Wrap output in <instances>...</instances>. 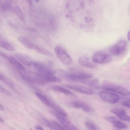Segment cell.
Returning <instances> with one entry per match:
<instances>
[{
  "instance_id": "obj_1",
  "label": "cell",
  "mask_w": 130,
  "mask_h": 130,
  "mask_svg": "<svg viewBox=\"0 0 130 130\" xmlns=\"http://www.w3.org/2000/svg\"><path fill=\"white\" fill-rule=\"evenodd\" d=\"M92 76L90 73L82 71H77L68 73L65 71L62 77L72 82H82L85 80L89 79Z\"/></svg>"
},
{
  "instance_id": "obj_3",
  "label": "cell",
  "mask_w": 130,
  "mask_h": 130,
  "mask_svg": "<svg viewBox=\"0 0 130 130\" xmlns=\"http://www.w3.org/2000/svg\"><path fill=\"white\" fill-rule=\"evenodd\" d=\"M57 58L63 63L68 64L72 62L71 57L65 50L59 46H57L54 49Z\"/></svg>"
},
{
  "instance_id": "obj_24",
  "label": "cell",
  "mask_w": 130,
  "mask_h": 130,
  "mask_svg": "<svg viewBox=\"0 0 130 130\" xmlns=\"http://www.w3.org/2000/svg\"><path fill=\"white\" fill-rule=\"evenodd\" d=\"M116 116L121 119L127 121H130L129 117L126 114H118L116 115Z\"/></svg>"
},
{
  "instance_id": "obj_12",
  "label": "cell",
  "mask_w": 130,
  "mask_h": 130,
  "mask_svg": "<svg viewBox=\"0 0 130 130\" xmlns=\"http://www.w3.org/2000/svg\"><path fill=\"white\" fill-rule=\"evenodd\" d=\"M17 58L24 64L30 67L31 66L32 62L31 58L26 55L19 53L15 54Z\"/></svg>"
},
{
  "instance_id": "obj_7",
  "label": "cell",
  "mask_w": 130,
  "mask_h": 130,
  "mask_svg": "<svg viewBox=\"0 0 130 130\" xmlns=\"http://www.w3.org/2000/svg\"><path fill=\"white\" fill-rule=\"evenodd\" d=\"M55 115L57 119L67 129L77 130L78 129L68 119L58 113Z\"/></svg>"
},
{
  "instance_id": "obj_6",
  "label": "cell",
  "mask_w": 130,
  "mask_h": 130,
  "mask_svg": "<svg viewBox=\"0 0 130 130\" xmlns=\"http://www.w3.org/2000/svg\"><path fill=\"white\" fill-rule=\"evenodd\" d=\"M112 58V56L110 54L98 53L94 55L92 59L96 63L104 64L110 62Z\"/></svg>"
},
{
  "instance_id": "obj_4",
  "label": "cell",
  "mask_w": 130,
  "mask_h": 130,
  "mask_svg": "<svg viewBox=\"0 0 130 130\" xmlns=\"http://www.w3.org/2000/svg\"><path fill=\"white\" fill-rule=\"evenodd\" d=\"M127 45V42L126 41L121 40L110 48L109 52L114 55H120L125 51Z\"/></svg>"
},
{
  "instance_id": "obj_21",
  "label": "cell",
  "mask_w": 130,
  "mask_h": 130,
  "mask_svg": "<svg viewBox=\"0 0 130 130\" xmlns=\"http://www.w3.org/2000/svg\"><path fill=\"white\" fill-rule=\"evenodd\" d=\"M110 111L116 115L121 114H126L125 110L122 108H114L110 110Z\"/></svg>"
},
{
  "instance_id": "obj_10",
  "label": "cell",
  "mask_w": 130,
  "mask_h": 130,
  "mask_svg": "<svg viewBox=\"0 0 130 130\" xmlns=\"http://www.w3.org/2000/svg\"><path fill=\"white\" fill-rule=\"evenodd\" d=\"M9 9L12 10L22 21H24V19L22 12L20 8L17 4L12 1L8 2Z\"/></svg>"
},
{
  "instance_id": "obj_19",
  "label": "cell",
  "mask_w": 130,
  "mask_h": 130,
  "mask_svg": "<svg viewBox=\"0 0 130 130\" xmlns=\"http://www.w3.org/2000/svg\"><path fill=\"white\" fill-rule=\"evenodd\" d=\"M111 122L113 125L118 128H124L128 127L127 124L118 120L114 121Z\"/></svg>"
},
{
  "instance_id": "obj_14",
  "label": "cell",
  "mask_w": 130,
  "mask_h": 130,
  "mask_svg": "<svg viewBox=\"0 0 130 130\" xmlns=\"http://www.w3.org/2000/svg\"><path fill=\"white\" fill-rule=\"evenodd\" d=\"M18 40L27 48L34 50L36 45L31 43L24 37L19 36L17 38Z\"/></svg>"
},
{
  "instance_id": "obj_32",
  "label": "cell",
  "mask_w": 130,
  "mask_h": 130,
  "mask_svg": "<svg viewBox=\"0 0 130 130\" xmlns=\"http://www.w3.org/2000/svg\"><path fill=\"white\" fill-rule=\"evenodd\" d=\"M0 110L2 111H4V109L3 106L0 104Z\"/></svg>"
},
{
  "instance_id": "obj_27",
  "label": "cell",
  "mask_w": 130,
  "mask_h": 130,
  "mask_svg": "<svg viewBox=\"0 0 130 130\" xmlns=\"http://www.w3.org/2000/svg\"><path fill=\"white\" fill-rule=\"evenodd\" d=\"M103 118L105 120L110 122L115 120H118L117 118L112 116H105Z\"/></svg>"
},
{
  "instance_id": "obj_13",
  "label": "cell",
  "mask_w": 130,
  "mask_h": 130,
  "mask_svg": "<svg viewBox=\"0 0 130 130\" xmlns=\"http://www.w3.org/2000/svg\"><path fill=\"white\" fill-rule=\"evenodd\" d=\"M9 58L19 74L26 70L24 67L14 58L12 56H10Z\"/></svg>"
},
{
  "instance_id": "obj_26",
  "label": "cell",
  "mask_w": 130,
  "mask_h": 130,
  "mask_svg": "<svg viewBox=\"0 0 130 130\" xmlns=\"http://www.w3.org/2000/svg\"><path fill=\"white\" fill-rule=\"evenodd\" d=\"M130 99H128L126 101H123L121 102V104L124 106L128 108H130Z\"/></svg>"
},
{
  "instance_id": "obj_30",
  "label": "cell",
  "mask_w": 130,
  "mask_h": 130,
  "mask_svg": "<svg viewBox=\"0 0 130 130\" xmlns=\"http://www.w3.org/2000/svg\"><path fill=\"white\" fill-rule=\"evenodd\" d=\"M35 128L37 129H40V130H43V129L40 126H36Z\"/></svg>"
},
{
  "instance_id": "obj_29",
  "label": "cell",
  "mask_w": 130,
  "mask_h": 130,
  "mask_svg": "<svg viewBox=\"0 0 130 130\" xmlns=\"http://www.w3.org/2000/svg\"><path fill=\"white\" fill-rule=\"evenodd\" d=\"M29 6L31 7L32 6V0H27Z\"/></svg>"
},
{
  "instance_id": "obj_9",
  "label": "cell",
  "mask_w": 130,
  "mask_h": 130,
  "mask_svg": "<svg viewBox=\"0 0 130 130\" xmlns=\"http://www.w3.org/2000/svg\"><path fill=\"white\" fill-rule=\"evenodd\" d=\"M78 62L80 65L90 68H94L97 65V63L92 59L85 57L80 58L78 60Z\"/></svg>"
},
{
  "instance_id": "obj_23",
  "label": "cell",
  "mask_w": 130,
  "mask_h": 130,
  "mask_svg": "<svg viewBox=\"0 0 130 130\" xmlns=\"http://www.w3.org/2000/svg\"><path fill=\"white\" fill-rule=\"evenodd\" d=\"M44 120L47 125L50 129L52 130H56L53 121H50L45 119H44Z\"/></svg>"
},
{
  "instance_id": "obj_20",
  "label": "cell",
  "mask_w": 130,
  "mask_h": 130,
  "mask_svg": "<svg viewBox=\"0 0 130 130\" xmlns=\"http://www.w3.org/2000/svg\"><path fill=\"white\" fill-rule=\"evenodd\" d=\"M54 90L67 95H74V94L68 90L64 88L58 87H55L53 88Z\"/></svg>"
},
{
  "instance_id": "obj_17",
  "label": "cell",
  "mask_w": 130,
  "mask_h": 130,
  "mask_svg": "<svg viewBox=\"0 0 130 130\" xmlns=\"http://www.w3.org/2000/svg\"><path fill=\"white\" fill-rule=\"evenodd\" d=\"M82 83L91 87H96L99 84V80L97 78L89 80L87 79L84 80Z\"/></svg>"
},
{
  "instance_id": "obj_8",
  "label": "cell",
  "mask_w": 130,
  "mask_h": 130,
  "mask_svg": "<svg viewBox=\"0 0 130 130\" xmlns=\"http://www.w3.org/2000/svg\"><path fill=\"white\" fill-rule=\"evenodd\" d=\"M66 86L70 89L83 93L92 95L94 93L91 89L84 86L72 85H68Z\"/></svg>"
},
{
  "instance_id": "obj_25",
  "label": "cell",
  "mask_w": 130,
  "mask_h": 130,
  "mask_svg": "<svg viewBox=\"0 0 130 130\" xmlns=\"http://www.w3.org/2000/svg\"><path fill=\"white\" fill-rule=\"evenodd\" d=\"M0 92L8 95H11V93L5 89L0 84Z\"/></svg>"
},
{
  "instance_id": "obj_16",
  "label": "cell",
  "mask_w": 130,
  "mask_h": 130,
  "mask_svg": "<svg viewBox=\"0 0 130 130\" xmlns=\"http://www.w3.org/2000/svg\"><path fill=\"white\" fill-rule=\"evenodd\" d=\"M0 46L7 50L12 51L14 50L13 46L7 42L0 38Z\"/></svg>"
},
{
  "instance_id": "obj_11",
  "label": "cell",
  "mask_w": 130,
  "mask_h": 130,
  "mask_svg": "<svg viewBox=\"0 0 130 130\" xmlns=\"http://www.w3.org/2000/svg\"><path fill=\"white\" fill-rule=\"evenodd\" d=\"M72 105L74 108H81L87 112L93 111V109L90 106L83 102L75 101L73 102Z\"/></svg>"
},
{
  "instance_id": "obj_33",
  "label": "cell",
  "mask_w": 130,
  "mask_h": 130,
  "mask_svg": "<svg viewBox=\"0 0 130 130\" xmlns=\"http://www.w3.org/2000/svg\"><path fill=\"white\" fill-rule=\"evenodd\" d=\"M0 79L3 80L4 78L0 74Z\"/></svg>"
},
{
  "instance_id": "obj_5",
  "label": "cell",
  "mask_w": 130,
  "mask_h": 130,
  "mask_svg": "<svg viewBox=\"0 0 130 130\" xmlns=\"http://www.w3.org/2000/svg\"><path fill=\"white\" fill-rule=\"evenodd\" d=\"M99 95L100 98L105 102L110 104H115L119 100V97L117 95L106 91H101Z\"/></svg>"
},
{
  "instance_id": "obj_2",
  "label": "cell",
  "mask_w": 130,
  "mask_h": 130,
  "mask_svg": "<svg viewBox=\"0 0 130 130\" xmlns=\"http://www.w3.org/2000/svg\"><path fill=\"white\" fill-rule=\"evenodd\" d=\"M104 82L102 88L104 90L116 92L125 95H128L129 94L127 90L120 86L108 81H105Z\"/></svg>"
},
{
  "instance_id": "obj_28",
  "label": "cell",
  "mask_w": 130,
  "mask_h": 130,
  "mask_svg": "<svg viewBox=\"0 0 130 130\" xmlns=\"http://www.w3.org/2000/svg\"><path fill=\"white\" fill-rule=\"evenodd\" d=\"M53 62L51 61H49L48 63L47 64L49 67H52L53 66Z\"/></svg>"
},
{
  "instance_id": "obj_18",
  "label": "cell",
  "mask_w": 130,
  "mask_h": 130,
  "mask_svg": "<svg viewBox=\"0 0 130 130\" xmlns=\"http://www.w3.org/2000/svg\"><path fill=\"white\" fill-rule=\"evenodd\" d=\"M35 94L37 97L44 104L49 106L50 101L47 98L38 92H36Z\"/></svg>"
},
{
  "instance_id": "obj_15",
  "label": "cell",
  "mask_w": 130,
  "mask_h": 130,
  "mask_svg": "<svg viewBox=\"0 0 130 130\" xmlns=\"http://www.w3.org/2000/svg\"><path fill=\"white\" fill-rule=\"evenodd\" d=\"M49 106L56 111L58 113L64 116L67 115L66 112L63 109L55 104L50 101Z\"/></svg>"
},
{
  "instance_id": "obj_22",
  "label": "cell",
  "mask_w": 130,
  "mask_h": 130,
  "mask_svg": "<svg viewBox=\"0 0 130 130\" xmlns=\"http://www.w3.org/2000/svg\"><path fill=\"white\" fill-rule=\"evenodd\" d=\"M85 126L88 129L90 130L98 129L97 127L92 122L88 121L85 123Z\"/></svg>"
},
{
  "instance_id": "obj_34",
  "label": "cell",
  "mask_w": 130,
  "mask_h": 130,
  "mask_svg": "<svg viewBox=\"0 0 130 130\" xmlns=\"http://www.w3.org/2000/svg\"><path fill=\"white\" fill-rule=\"evenodd\" d=\"M4 121L0 117V122H3Z\"/></svg>"
},
{
  "instance_id": "obj_31",
  "label": "cell",
  "mask_w": 130,
  "mask_h": 130,
  "mask_svg": "<svg viewBox=\"0 0 130 130\" xmlns=\"http://www.w3.org/2000/svg\"><path fill=\"white\" fill-rule=\"evenodd\" d=\"M130 31H129L128 32V33L127 34V38L128 40L129 41L130 40Z\"/></svg>"
},
{
  "instance_id": "obj_35",
  "label": "cell",
  "mask_w": 130,
  "mask_h": 130,
  "mask_svg": "<svg viewBox=\"0 0 130 130\" xmlns=\"http://www.w3.org/2000/svg\"><path fill=\"white\" fill-rule=\"evenodd\" d=\"M35 0V1L36 2H38L39 1V0Z\"/></svg>"
}]
</instances>
